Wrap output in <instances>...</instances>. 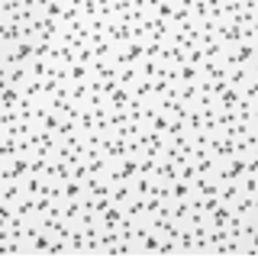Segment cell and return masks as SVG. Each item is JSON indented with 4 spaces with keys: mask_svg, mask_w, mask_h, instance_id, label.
I'll list each match as a JSON object with an SVG mask.
<instances>
[{
    "mask_svg": "<svg viewBox=\"0 0 258 258\" xmlns=\"http://www.w3.org/2000/svg\"><path fill=\"white\" fill-rule=\"evenodd\" d=\"M142 48H145V42H136V39H129V42H123V45L113 48L110 61L116 64V68H126V64H139V61H142Z\"/></svg>",
    "mask_w": 258,
    "mask_h": 258,
    "instance_id": "obj_1",
    "label": "cell"
},
{
    "mask_svg": "<svg viewBox=\"0 0 258 258\" xmlns=\"http://www.w3.org/2000/svg\"><path fill=\"white\" fill-rule=\"evenodd\" d=\"M84 194H87L91 200L110 197V181H107V177H87V181H84Z\"/></svg>",
    "mask_w": 258,
    "mask_h": 258,
    "instance_id": "obj_2",
    "label": "cell"
},
{
    "mask_svg": "<svg viewBox=\"0 0 258 258\" xmlns=\"http://www.w3.org/2000/svg\"><path fill=\"white\" fill-rule=\"evenodd\" d=\"M129 94H133V100H139V103H152L155 100V94H152V81H145L139 78L133 87H129Z\"/></svg>",
    "mask_w": 258,
    "mask_h": 258,
    "instance_id": "obj_3",
    "label": "cell"
},
{
    "mask_svg": "<svg viewBox=\"0 0 258 258\" xmlns=\"http://www.w3.org/2000/svg\"><path fill=\"white\" fill-rule=\"evenodd\" d=\"M123 216H126V213H123V207L110 204V207L100 213V226H103V229H116V226L123 223Z\"/></svg>",
    "mask_w": 258,
    "mask_h": 258,
    "instance_id": "obj_4",
    "label": "cell"
},
{
    "mask_svg": "<svg viewBox=\"0 0 258 258\" xmlns=\"http://www.w3.org/2000/svg\"><path fill=\"white\" fill-rule=\"evenodd\" d=\"M48 245H52V232H39V236H32L26 242V248H29V255H48Z\"/></svg>",
    "mask_w": 258,
    "mask_h": 258,
    "instance_id": "obj_5",
    "label": "cell"
},
{
    "mask_svg": "<svg viewBox=\"0 0 258 258\" xmlns=\"http://www.w3.org/2000/svg\"><path fill=\"white\" fill-rule=\"evenodd\" d=\"M91 78H94L91 64H81V61H75V64L68 68V84H87Z\"/></svg>",
    "mask_w": 258,
    "mask_h": 258,
    "instance_id": "obj_6",
    "label": "cell"
},
{
    "mask_svg": "<svg viewBox=\"0 0 258 258\" xmlns=\"http://www.w3.org/2000/svg\"><path fill=\"white\" fill-rule=\"evenodd\" d=\"M158 239H161V232L149 229L139 242H136V252H142V255H152V252H155V255H158Z\"/></svg>",
    "mask_w": 258,
    "mask_h": 258,
    "instance_id": "obj_7",
    "label": "cell"
},
{
    "mask_svg": "<svg viewBox=\"0 0 258 258\" xmlns=\"http://www.w3.org/2000/svg\"><path fill=\"white\" fill-rule=\"evenodd\" d=\"M23 103V91L20 87H13V84H4V97H0V107L4 110H16Z\"/></svg>",
    "mask_w": 258,
    "mask_h": 258,
    "instance_id": "obj_8",
    "label": "cell"
},
{
    "mask_svg": "<svg viewBox=\"0 0 258 258\" xmlns=\"http://www.w3.org/2000/svg\"><path fill=\"white\" fill-rule=\"evenodd\" d=\"M129 197H133V184H129V181L110 184V200H113V204H116V207H123Z\"/></svg>",
    "mask_w": 258,
    "mask_h": 258,
    "instance_id": "obj_9",
    "label": "cell"
},
{
    "mask_svg": "<svg viewBox=\"0 0 258 258\" xmlns=\"http://www.w3.org/2000/svg\"><path fill=\"white\" fill-rule=\"evenodd\" d=\"M174 91H177V97H181L187 107H194V103L200 100V84H197V81H190V84H177Z\"/></svg>",
    "mask_w": 258,
    "mask_h": 258,
    "instance_id": "obj_10",
    "label": "cell"
},
{
    "mask_svg": "<svg viewBox=\"0 0 258 258\" xmlns=\"http://www.w3.org/2000/svg\"><path fill=\"white\" fill-rule=\"evenodd\" d=\"M61 190H64V204L68 200H84V181L68 177V181H61Z\"/></svg>",
    "mask_w": 258,
    "mask_h": 258,
    "instance_id": "obj_11",
    "label": "cell"
},
{
    "mask_svg": "<svg viewBox=\"0 0 258 258\" xmlns=\"http://www.w3.org/2000/svg\"><path fill=\"white\" fill-rule=\"evenodd\" d=\"M39 129H45V133H52L55 136V139H58V129H61V113H55V110H48L45 113V116L42 119H39V123H36Z\"/></svg>",
    "mask_w": 258,
    "mask_h": 258,
    "instance_id": "obj_12",
    "label": "cell"
},
{
    "mask_svg": "<svg viewBox=\"0 0 258 258\" xmlns=\"http://www.w3.org/2000/svg\"><path fill=\"white\" fill-rule=\"evenodd\" d=\"M129 100H133V94H129V87H116L110 97H107V103H110V110H126L129 107Z\"/></svg>",
    "mask_w": 258,
    "mask_h": 258,
    "instance_id": "obj_13",
    "label": "cell"
},
{
    "mask_svg": "<svg viewBox=\"0 0 258 258\" xmlns=\"http://www.w3.org/2000/svg\"><path fill=\"white\" fill-rule=\"evenodd\" d=\"M161 55H165V42L161 39H149L142 48V58L145 61H161Z\"/></svg>",
    "mask_w": 258,
    "mask_h": 258,
    "instance_id": "obj_14",
    "label": "cell"
},
{
    "mask_svg": "<svg viewBox=\"0 0 258 258\" xmlns=\"http://www.w3.org/2000/svg\"><path fill=\"white\" fill-rule=\"evenodd\" d=\"M190 197H194L190 181H181V177H174V181H171V200H190Z\"/></svg>",
    "mask_w": 258,
    "mask_h": 258,
    "instance_id": "obj_15",
    "label": "cell"
},
{
    "mask_svg": "<svg viewBox=\"0 0 258 258\" xmlns=\"http://www.w3.org/2000/svg\"><path fill=\"white\" fill-rule=\"evenodd\" d=\"M174 239H177V252H187V255H194V229H187V226H181Z\"/></svg>",
    "mask_w": 258,
    "mask_h": 258,
    "instance_id": "obj_16",
    "label": "cell"
},
{
    "mask_svg": "<svg viewBox=\"0 0 258 258\" xmlns=\"http://www.w3.org/2000/svg\"><path fill=\"white\" fill-rule=\"evenodd\" d=\"M129 184H133V194H136V197H149V194L155 190V177H133Z\"/></svg>",
    "mask_w": 258,
    "mask_h": 258,
    "instance_id": "obj_17",
    "label": "cell"
}]
</instances>
